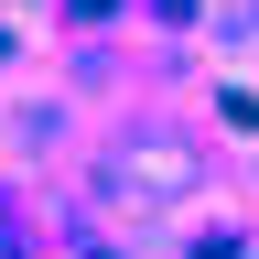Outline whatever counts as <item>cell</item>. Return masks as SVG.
<instances>
[{
  "label": "cell",
  "instance_id": "obj_1",
  "mask_svg": "<svg viewBox=\"0 0 259 259\" xmlns=\"http://www.w3.org/2000/svg\"><path fill=\"white\" fill-rule=\"evenodd\" d=\"M173 194H184V151H130L119 162V205H173Z\"/></svg>",
  "mask_w": 259,
  "mask_h": 259
}]
</instances>
